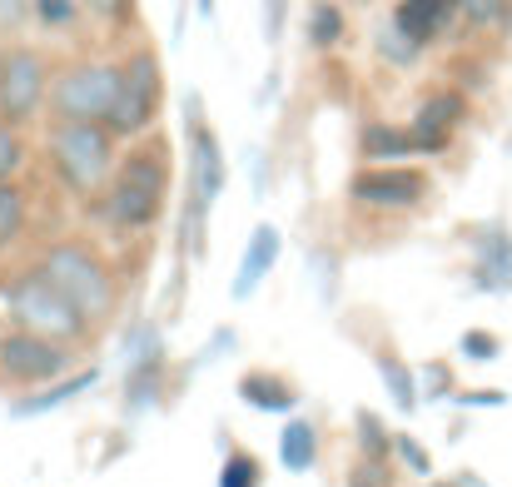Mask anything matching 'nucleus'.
<instances>
[{
  "label": "nucleus",
  "mask_w": 512,
  "mask_h": 487,
  "mask_svg": "<svg viewBox=\"0 0 512 487\" xmlns=\"http://www.w3.org/2000/svg\"><path fill=\"white\" fill-rule=\"evenodd\" d=\"M50 164L65 179L70 194H105L110 174H115V135L100 120H55L50 125Z\"/></svg>",
  "instance_id": "f257e3e1"
},
{
  "label": "nucleus",
  "mask_w": 512,
  "mask_h": 487,
  "mask_svg": "<svg viewBox=\"0 0 512 487\" xmlns=\"http://www.w3.org/2000/svg\"><path fill=\"white\" fill-rule=\"evenodd\" d=\"M90 324H100V319H110L115 314V304H120V284H115V274H110V264L90 249V244H55V249H45V259L35 264Z\"/></svg>",
  "instance_id": "f03ea898"
},
{
  "label": "nucleus",
  "mask_w": 512,
  "mask_h": 487,
  "mask_svg": "<svg viewBox=\"0 0 512 487\" xmlns=\"http://www.w3.org/2000/svg\"><path fill=\"white\" fill-rule=\"evenodd\" d=\"M170 189V164L160 150H135L125 164H115L105 184V219L115 229H150L165 209Z\"/></svg>",
  "instance_id": "7ed1b4c3"
},
{
  "label": "nucleus",
  "mask_w": 512,
  "mask_h": 487,
  "mask_svg": "<svg viewBox=\"0 0 512 487\" xmlns=\"http://www.w3.org/2000/svg\"><path fill=\"white\" fill-rule=\"evenodd\" d=\"M0 299H5V309H10V319L20 328H35V333H45V338H60V343H75V338H85L90 333V319L40 274V269H30V274H20V279H10L5 289H0Z\"/></svg>",
  "instance_id": "20e7f679"
},
{
  "label": "nucleus",
  "mask_w": 512,
  "mask_h": 487,
  "mask_svg": "<svg viewBox=\"0 0 512 487\" xmlns=\"http://www.w3.org/2000/svg\"><path fill=\"white\" fill-rule=\"evenodd\" d=\"M120 100V65H105V60H80L70 70L55 75L50 85V115L55 120H110Z\"/></svg>",
  "instance_id": "39448f33"
},
{
  "label": "nucleus",
  "mask_w": 512,
  "mask_h": 487,
  "mask_svg": "<svg viewBox=\"0 0 512 487\" xmlns=\"http://www.w3.org/2000/svg\"><path fill=\"white\" fill-rule=\"evenodd\" d=\"M160 95H165V75H160V55L155 50H135L120 65V100L110 110V135L115 140H135L155 125L160 115Z\"/></svg>",
  "instance_id": "423d86ee"
},
{
  "label": "nucleus",
  "mask_w": 512,
  "mask_h": 487,
  "mask_svg": "<svg viewBox=\"0 0 512 487\" xmlns=\"http://www.w3.org/2000/svg\"><path fill=\"white\" fill-rule=\"evenodd\" d=\"M50 95V65L40 50H5L0 55V120L5 125H25L35 120V110Z\"/></svg>",
  "instance_id": "0eeeda50"
},
{
  "label": "nucleus",
  "mask_w": 512,
  "mask_h": 487,
  "mask_svg": "<svg viewBox=\"0 0 512 487\" xmlns=\"http://www.w3.org/2000/svg\"><path fill=\"white\" fill-rule=\"evenodd\" d=\"M70 368V348L60 338H45L35 328H10L0 333V373L15 383H55Z\"/></svg>",
  "instance_id": "6e6552de"
},
{
  "label": "nucleus",
  "mask_w": 512,
  "mask_h": 487,
  "mask_svg": "<svg viewBox=\"0 0 512 487\" xmlns=\"http://www.w3.org/2000/svg\"><path fill=\"white\" fill-rule=\"evenodd\" d=\"M428 189H433L428 174L408 164H368L348 179L353 204H368V209H413L428 199Z\"/></svg>",
  "instance_id": "1a4fd4ad"
},
{
  "label": "nucleus",
  "mask_w": 512,
  "mask_h": 487,
  "mask_svg": "<svg viewBox=\"0 0 512 487\" xmlns=\"http://www.w3.org/2000/svg\"><path fill=\"white\" fill-rule=\"evenodd\" d=\"M463 120H468V100H463V95H453V90L428 95V100H423V110H418V120L408 125V130H413L418 155H443V150L453 145V135H458V125H463Z\"/></svg>",
  "instance_id": "9d476101"
},
{
  "label": "nucleus",
  "mask_w": 512,
  "mask_h": 487,
  "mask_svg": "<svg viewBox=\"0 0 512 487\" xmlns=\"http://www.w3.org/2000/svg\"><path fill=\"white\" fill-rule=\"evenodd\" d=\"M189 155H194V179H189V194L199 204H214L219 189H224V155H219V135L199 120V100L189 95Z\"/></svg>",
  "instance_id": "9b49d317"
},
{
  "label": "nucleus",
  "mask_w": 512,
  "mask_h": 487,
  "mask_svg": "<svg viewBox=\"0 0 512 487\" xmlns=\"http://www.w3.org/2000/svg\"><path fill=\"white\" fill-rule=\"evenodd\" d=\"M458 15H463V0H398L393 25H398L413 45H433L438 35L453 30Z\"/></svg>",
  "instance_id": "f8f14e48"
},
{
  "label": "nucleus",
  "mask_w": 512,
  "mask_h": 487,
  "mask_svg": "<svg viewBox=\"0 0 512 487\" xmlns=\"http://www.w3.org/2000/svg\"><path fill=\"white\" fill-rule=\"evenodd\" d=\"M478 244V284L483 289H512V234L503 224H483L473 234Z\"/></svg>",
  "instance_id": "ddd939ff"
},
{
  "label": "nucleus",
  "mask_w": 512,
  "mask_h": 487,
  "mask_svg": "<svg viewBox=\"0 0 512 487\" xmlns=\"http://www.w3.org/2000/svg\"><path fill=\"white\" fill-rule=\"evenodd\" d=\"M274 259H279V229L274 224H259L254 234H249V249H244V259H239V274H234V299H249L259 284H264V274L274 269Z\"/></svg>",
  "instance_id": "4468645a"
},
{
  "label": "nucleus",
  "mask_w": 512,
  "mask_h": 487,
  "mask_svg": "<svg viewBox=\"0 0 512 487\" xmlns=\"http://www.w3.org/2000/svg\"><path fill=\"white\" fill-rule=\"evenodd\" d=\"M239 398L249 408H259V413H294L299 388L289 378H279V373H244L239 378Z\"/></svg>",
  "instance_id": "2eb2a0df"
},
{
  "label": "nucleus",
  "mask_w": 512,
  "mask_h": 487,
  "mask_svg": "<svg viewBox=\"0 0 512 487\" xmlns=\"http://www.w3.org/2000/svg\"><path fill=\"white\" fill-rule=\"evenodd\" d=\"M358 145H363V155H368V160H408V155H418L413 130H408V125H383V120L363 125Z\"/></svg>",
  "instance_id": "dca6fc26"
},
{
  "label": "nucleus",
  "mask_w": 512,
  "mask_h": 487,
  "mask_svg": "<svg viewBox=\"0 0 512 487\" xmlns=\"http://www.w3.org/2000/svg\"><path fill=\"white\" fill-rule=\"evenodd\" d=\"M373 363H378V373H383V383H388V398H393L403 413H413V408H418V373H413L393 348H378Z\"/></svg>",
  "instance_id": "f3484780"
},
{
  "label": "nucleus",
  "mask_w": 512,
  "mask_h": 487,
  "mask_svg": "<svg viewBox=\"0 0 512 487\" xmlns=\"http://www.w3.org/2000/svg\"><path fill=\"white\" fill-rule=\"evenodd\" d=\"M279 458H284L289 473H309L314 458H319V433H314V423L289 418V428L279 433Z\"/></svg>",
  "instance_id": "a211bd4d"
},
{
  "label": "nucleus",
  "mask_w": 512,
  "mask_h": 487,
  "mask_svg": "<svg viewBox=\"0 0 512 487\" xmlns=\"http://www.w3.org/2000/svg\"><path fill=\"white\" fill-rule=\"evenodd\" d=\"M25 219H30V204H25V189L15 179H0V254L25 234Z\"/></svg>",
  "instance_id": "6ab92c4d"
},
{
  "label": "nucleus",
  "mask_w": 512,
  "mask_h": 487,
  "mask_svg": "<svg viewBox=\"0 0 512 487\" xmlns=\"http://www.w3.org/2000/svg\"><path fill=\"white\" fill-rule=\"evenodd\" d=\"M90 383H95V368H90V373H75V378H65V383H55V388H45V393H35V398H20L10 413H20V418H30V413H50V408L80 398Z\"/></svg>",
  "instance_id": "aec40b11"
},
{
  "label": "nucleus",
  "mask_w": 512,
  "mask_h": 487,
  "mask_svg": "<svg viewBox=\"0 0 512 487\" xmlns=\"http://www.w3.org/2000/svg\"><path fill=\"white\" fill-rule=\"evenodd\" d=\"M309 40H314L319 50H329V45L343 40V10L334 0H319V5L309 10Z\"/></svg>",
  "instance_id": "412c9836"
},
{
  "label": "nucleus",
  "mask_w": 512,
  "mask_h": 487,
  "mask_svg": "<svg viewBox=\"0 0 512 487\" xmlns=\"http://www.w3.org/2000/svg\"><path fill=\"white\" fill-rule=\"evenodd\" d=\"M219 487H264V468L254 453H229L219 468Z\"/></svg>",
  "instance_id": "4be33fe9"
},
{
  "label": "nucleus",
  "mask_w": 512,
  "mask_h": 487,
  "mask_svg": "<svg viewBox=\"0 0 512 487\" xmlns=\"http://www.w3.org/2000/svg\"><path fill=\"white\" fill-rule=\"evenodd\" d=\"M353 423H358V448H363L368 458H388V448H393V438H388V428H383V418L363 408V413H358Z\"/></svg>",
  "instance_id": "5701e85b"
},
{
  "label": "nucleus",
  "mask_w": 512,
  "mask_h": 487,
  "mask_svg": "<svg viewBox=\"0 0 512 487\" xmlns=\"http://www.w3.org/2000/svg\"><path fill=\"white\" fill-rule=\"evenodd\" d=\"M20 164H25V140H20V125H5V120H0V179H10Z\"/></svg>",
  "instance_id": "b1692460"
},
{
  "label": "nucleus",
  "mask_w": 512,
  "mask_h": 487,
  "mask_svg": "<svg viewBox=\"0 0 512 487\" xmlns=\"http://www.w3.org/2000/svg\"><path fill=\"white\" fill-rule=\"evenodd\" d=\"M348 487H393V468H388V458H368V453H363V463L348 473Z\"/></svg>",
  "instance_id": "393cba45"
},
{
  "label": "nucleus",
  "mask_w": 512,
  "mask_h": 487,
  "mask_svg": "<svg viewBox=\"0 0 512 487\" xmlns=\"http://www.w3.org/2000/svg\"><path fill=\"white\" fill-rule=\"evenodd\" d=\"M393 448H398V458L408 463V473H418V478H428V473H433V458H428V448H423L418 438H408V433H403V438H393Z\"/></svg>",
  "instance_id": "a878e982"
},
{
  "label": "nucleus",
  "mask_w": 512,
  "mask_h": 487,
  "mask_svg": "<svg viewBox=\"0 0 512 487\" xmlns=\"http://www.w3.org/2000/svg\"><path fill=\"white\" fill-rule=\"evenodd\" d=\"M80 10L110 20V25H130L135 20V0H80Z\"/></svg>",
  "instance_id": "bb28decb"
},
{
  "label": "nucleus",
  "mask_w": 512,
  "mask_h": 487,
  "mask_svg": "<svg viewBox=\"0 0 512 487\" xmlns=\"http://www.w3.org/2000/svg\"><path fill=\"white\" fill-rule=\"evenodd\" d=\"M508 5L512 0H463V15H468V25H498V20H508Z\"/></svg>",
  "instance_id": "cd10ccee"
},
{
  "label": "nucleus",
  "mask_w": 512,
  "mask_h": 487,
  "mask_svg": "<svg viewBox=\"0 0 512 487\" xmlns=\"http://www.w3.org/2000/svg\"><path fill=\"white\" fill-rule=\"evenodd\" d=\"M35 15L45 20V25H55V30H65L75 15H80V0H35Z\"/></svg>",
  "instance_id": "c85d7f7f"
},
{
  "label": "nucleus",
  "mask_w": 512,
  "mask_h": 487,
  "mask_svg": "<svg viewBox=\"0 0 512 487\" xmlns=\"http://www.w3.org/2000/svg\"><path fill=\"white\" fill-rule=\"evenodd\" d=\"M458 348H463L468 358H498V338L483 333V328H468V333L458 338Z\"/></svg>",
  "instance_id": "c756f323"
},
{
  "label": "nucleus",
  "mask_w": 512,
  "mask_h": 487,
  "mask_svg": "<svg viewBox=\"0 0 512 487\" xmlns=\"http://www.w3.org/2000/svg\"><path fill=\"white\" fill-rule=\"evenodd\" d=\"M30 10H35V0H0V35H5V30H15Z\"/></svg>",
  "instance_id": "7c9ffc66"
},
{
  "label": "nucleus",
  "mask_w": 512,
  "mask_h": 487,
  "mask_svg": "<svg viewBox=\"0 0 512 487\" xmlns=\"http://www.w3.org/2000/svg\"><path fill=\"white\" fill-rule=\"evenodd\" d=\"M279 30H284V0H264V35L279 40Z\"/></svg>",
  "instance_id": "2f4dec72"
},
{
  "label": "nucleus",
  "mask_w": 512,
  "mask_h": 487,
  "mask_svg": "<svg viewBox=\"0 0 512 487\" xmlns=\"http://www.w3.org/2000/svg\"><path fill=\"white\" fill-rule=\"evenodd\" d=\"M199 10H204V15H214V0H199Z\"/></svg>",
  "instance_id": "473e14b6"
}]
</instances>
